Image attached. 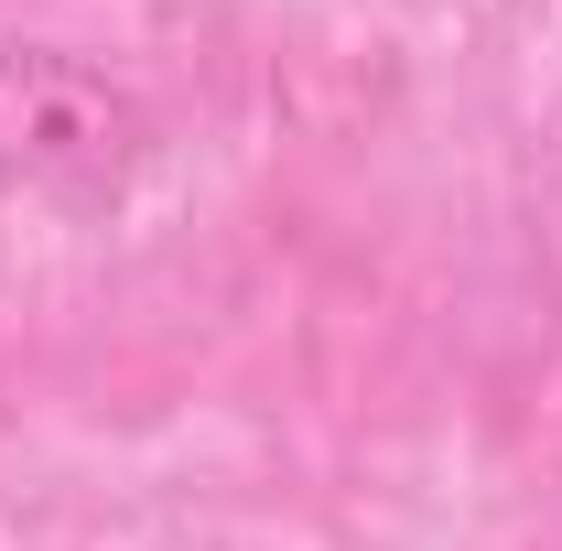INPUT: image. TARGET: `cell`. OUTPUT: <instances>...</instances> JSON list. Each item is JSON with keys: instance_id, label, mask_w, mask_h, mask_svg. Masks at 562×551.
<instances>
[{"instance_id": "6da1fadb", "label": "cell", "mask_w": 562, "mask_h": 551, "mask_svg": "<svg viewBox=\"0 0 562 551\" xmlns=\"http://www.w3.org/2000/svg\"><path fill=\"white\" fill-rule=\"evenodd\" d=\"M151 140L131 76L66 44H0V206L109 216L151 173Z\"/></svg>"}]
</instances>
